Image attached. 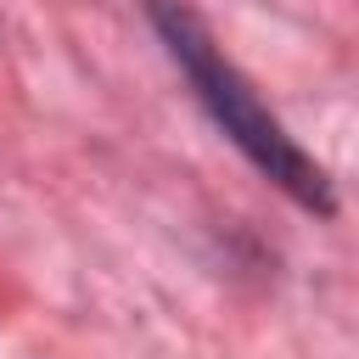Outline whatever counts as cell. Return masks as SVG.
Here are the masks:
<instances>
[{
	"label": "cell",
	"mask_w": 359,
	"mask_h": 359,
	"mask_svg": "<svg viewBox=\"0 0 359 359\" xmlns=\"http://www.w3.org/2000/svg\"><path fill=\"white\" fill-rule=\"evenodd\" d=\"M151 22L168 45V56L185 67V79L196 84V101L208 107V118L241 146V157L275 180L292 202L314 208V213H331V185H325V168L280 129V118L252 95V84L230 67V56L213 45V34L202 28V17L185 6V0H151Z\"/></svg>",
	"instance_id": "6da1fadb"
}]
</instances>
